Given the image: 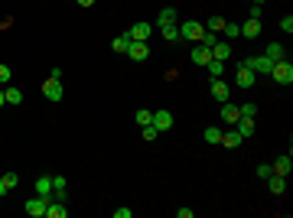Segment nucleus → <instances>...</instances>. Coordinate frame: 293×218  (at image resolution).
<instances>
[{
  "label": "nucleus",
  "mask_w": 293,
  "mask_h": 218,
  "mask_svg": "<svg viewBox=\"0 0 293 218\" xmlns=\"http://www.w3.org/2000/svg\"><path fill=\"white\" fill-rule=\"evenodd\" d=\"M254 82H257V75H254L244 62H238V65H235V85H238V88H251Z\"/></svg>",
  "instance_id": "20e7f679"
},
{
  "label": "nucleus",
  "mask_w": 293,
  "mask_h": 218,
  "mask_svg": "<svg viewBox=\"0 0 293 218\" xmlns=\"http://www.w3.org/2000/svg\"><path fill=\"white\" fill-rule=\"evenodd\" d=\"M127 56L134 59V62H147V56H150L147 42H137V39H130V46H127Z\"/></svg>",
  "instance_id": "6e6552de"
},
{
  "label": "nucleus",
  "mask_w": 293,
  "mask_h": 218,
  "mask_svg": "<svg viewBox=\"0 0 293 218\" xmlns=\"http://www.w3.org/2000/svg\"><path fill=\"white\" fill-rule=\"evenodd\" d=\"M241 108V117H257V104L254 101H244V104H238Z\"/></svg>",
  "instance_id": "c85d7f7f"
},
{
  "label": "nucleus",
  "mask_w": 293,
  "mask_h": 218,
  "mask_svg": "<svg viewBox=\"0 0 293 218\" xmlns=\"http://www.w3.org/2000/svg\"><path fill=\"white\" fill-rule=\"evenodd\" d=\"M202 33H206V26H202L199 20H186L179 23V39H189V42H199Z\"/></svg>",
  "instance_id": "f257e3e1"
},
{
  "label": "nucleus",
  "mask_w": 293,
  "mask_h": 218,
  "mask_svg": "<svg viewBox=\"0 0 293 218\" xmlns=\"http://www.w3.org/2000/svg\"><path fill=\"white\" fill-rule=\"evenodd\" d=\"M212 98H215L218 104L232 98V88H228V82H221V78H215V82H212Z\"/></svg>",
  "instance_id": "f8f14e48"
},
{
  "label": "nucleus",
  "mask_w": 293,
  "mask_h": 218,
  "mask_svg": "<svg viewBox=\"0 0 293 218\" xmlns=\"http://www.w3.org/2000/svg\"><path fill=\"white\" fill-rule=\"evenodd\" d=\"M134 117H137V124H140V127H147V124H153V111H147V108H140V111H137V114H134Z\"/></svg>",
  "instance_id": "cd10ccee"
},
{
  "label": "nucleus",
  "mask_w": 293,
  "mask_h": 218,
  "mask_svg": "<svg viewBox=\"0 0 293 218\" xmlns=\"http://www.w3.org/2000/svg\"><path fill=\"white\" fill-rule=\"evenodd\" d=\"M176 218H192V208H176Z\"/></svg>",
  "instance_id": "a19ab883"
},
{
  "label": "nucleus",
  "mask_w": 293,
  "mask_h": 218,
  "mask_svg": "<svg viewBox=\"0 0 293 218\" xmlns=\"http://www.w3.org/2000/svg\"><path fill=\"white\" fill-rule=\"evenodd\" d=\"M212 59H218V62H228V59H232V42H228V39H218L215 46H212Z\"/></svg>",
  "instance_id": "1a4fd4ad"
},
{
  "label": "nucleus",
  "mask_w": 293,
  "mask_h": 218,
  "mask_svg": "<svg viewBox=\"0 0 293 218\" xmlns=\"http://www.w3.org/2000/svg\"><path fill=\"white\" fill-rule=\"evenodd\" d=\"M65 215H69L65 202H52V199H49V205H46V218H65Z\"/></svg>",
  "instance_id": "a211bd4d"
},
{
  "label": "nucleus",
  "mask_w": 293,
  "mask_h": 218,
  "mask_svg": "<svg viewBox=\"0 0 293 218\" xmlns=\"http://www.w3.org/2000/svg\"><path fill=\"white\" fill-rule=\"evenodd\" d=\"M225 30V20L221 16H209V33H221Z\"/></svg>",
  "instance_id": "7c9ffc66"
},
{
  "label": "nucleus",
  "mask_w": 293,
  "mask_h": 218,
  "mask_svg": "<svg viewBox=\"0 0 293 218\" xmlns=\"http://www.w3.org/2000/svg\"><path fill=\"white\" fill-rule=\"evenodd\" d=\"M127 46H130V36H127V33L114 36V42H111V49H114V52H127Z\"/></svg>",
  "instance_id": "b1692460"
},
{
  "label": "nucleus",
  "mask_w": 293,
  "mask_h": 218,
  "mask_svg": "<svg viewBox=\"0 0 293 218\" xmlns=\"http://www.w3.org/2000/svg\"><path fill=\"white\" fill-rule=\"evenodd\" d=\"M206 68H209V75H212V78H221V75H225V62H218V59H209Z\"/></svg>",
  "instance_id": "5701e85b"
},
{
  "label": "nucleus",
  "mask_w": 293,
  "mask_h": 218,
  "mask_svg": "<svg viewBox=\"0 0 293 218\" xmlns=\"http://www.w3.org/2000/svg\"><path fill=\"white\" fill-rule=\"evenodd\" d=\"M221 120H225V124H238V120H241V108L232 104V101H221Z\"/></svg>",
  "instance_id": "0eeeda50"
},
{
  "label": "nucleus",
  "mask_w": 293,
  "mask_h": 218,
  "mask_svg": "<svg viewBox=\"0 0 293 218\" xmlns=\"http://www.w3.org/2000/svg\"><path fill=\"white\" fill-rule=\"evenodd\" d=\"M10 78H13L10 65H4V62H0V85H7V82H10Z\"/></svg>",
  "instance_id": "72a5a7b5"
},
{
  "label": "nucleus",
  "mask_w": 293,
  "mask_h": 218,
  "mask_svg": "<svg viewBox=\"0 0 293 218\" xmlns=\"http://www.w3.org/2000/svg\"><path fill=\"white\" fill-rule=\"evenodd\" d=\"M280 30H283V33H293V16H290V13L280 20Z\"/></svg>",
  "instance_id": "e433bc0d"
},
{
  "label": "nucleus",
  "mask_w": 293,
  "mask_h": 218,
  "mask_svg": "<svg viewBox=\"0 0 293 218\" xmlns=\"http://www.w3.org/2000/svg\"><path fill=\"white\" fill-rule=\"evenodd\" d=\"M189 59H192L195 65H202V68H206V62L212 59V49H206L202 42H195V46H192V52H189Z\"/></svg>",
  "instance_id": "9b49d317"
},
{
  "label": "nucleus",
  "mask_w": 293,
  "mask_h": 218,
  "mask_svg": "<svg viewBox=\"0 0 293 218\" xmlns=\"http://www.w3.org/2000/svg\"><path fill=\"white\" fill-rule=\"evenodd\" d=\"M251 20H261V4H251Z\"/></svg>",
  "instance_id": "58836bf2"
},
{
  "label": "nucleus",
  "mask_w": 293,
  "mask_h": 218,
  "mask_svg": "<svg viewBox=\"0 0 293 218\" xmlns=\"http://www.w3.org/2000/svg\"><path fill=\"white\" fill-rule=\"evenodd\" d=\"M244 65L251 68L257 78H261V75H271V68H274V62H271L267 56H251V59H244Z\"/></svg>",
  "instance_id": "7ed1b4c3"
},
{
  "label": "nucleus",
  "mask_w": 293,
  "mask_h": 218,
  "mask_svg": "<svg viewBox=\"0 0 293 218\" xmlns=\"http://www.w3.org/2000/svg\"><path fill=\"white\" fill-rule=\"evenodd\" d=\"M221 147H228V150H238V147L244 143V137L238 134V130H221V140H218Z\"/></svg>",
  "instance_id": "9d476101"
},
{
  "label": "nucleus",
  "mask_w": 293,
  "mask_h": 218,
  "mask_svg": "<svg viewBox=\"0 0 293 218\" xmlns=\"http://www.w3.org/2000/svg\"><path fill=\"white\" fill-rule=\"evenodd\" d=\"M271 169L277 173V176H290V169H293V160H290V156H277V160L271 163Z\"/></svg>",
  "instance_id": "2eb2a0df"
},
{
  "label": "nucleus",
  "mask_w": 293,
  "mask_h": 218,
  "mask_svg": "<svg viewBox=\"0 0 293 218\" xmlns=\"http://www.w3.org/2000/svg\"><path fill=\"white\" fill-rule=\"evenodd\" d=\"M267 176H274L271 163H257V179H267Z\"/></svg>",
  "instance_id": "473e14b6"
},
{
  "label": "nucleus",
  "mask_w": 293,
  "mask_h": 218,
  "mask_svg": "<svg viewBox=\"0 0 293 218\" xmlns=\"http://www.w3.org/2000/svg\"><path fill=\"white\" fill-rule=\"evenodd\" d=\"M199 42H202L206 49H212V46L218 42V33H209V30H206V33H202V39H199Z\"/></svg>",
  "instance_id": "c756f323"
},
{
  "label": "nucleus",
  "mask_w": 293,
  "mask_h": 218,
  "mask_svg": "<svg viewBox=\"0 0 293 218\" xmlns=\"http://www.w3.org/2000/svg\"><path fill=\"white\" fill-rule=\"evenodd\" d=\"M221 33H225L221 39H228V42H232V39H238V36H241V26H235V23H225V30H221Z\"/></svg>",
  "instance_id": "bb28decb"
},
{
  "label": "nucleus",
  "mask_w": 293,
  "mask_h": 218,
  "mask_svg": "<svg viewBox=\"0 0 293 218\" xmlns=\"http://www.w3.org/2000/svg\"><path fill=\"white\" fill-rule=\"evenodd\" d=\"M114 218H130V208H114Z\"/></svg>",
  "instance_id": "ea45409f"
},
{
  "label": "nucleus",
  "mask_w": 293,
  "mask_h": 218,
  "mask_svg": "<svg viewBox=\"0 0 293 218\" xmlns=\"http://www.w3.org/2000/svg\"><path fill=\"white\" fill-rule=\"evenodd\" d=\"M163 39H166V42H176V39H179V23L163 26Z\"/></svg>",
  "instance_id": "393cba45"
},
{
  "label": "nucleus",
  "mask_w": 293,
  "mask_h": 218,
  "mask_svg": "<svg viewBox=\"0 0 293 218\" xmlns=\"http://www.w3.org/2000/svg\"><path fill=\"white\" fill-rule=\"evenodd\" d=\"M46 205H49V199H42V196H33V199H26V215H33V218H46Z\"/></svg>",
  "instance_id": "39448f33"
},
{
  "label": "nucleus",
  "mask_w": 293,
  "mask_h": 218,
  "mask_svg": "<svg viewBox=\"0 0 293 218\" xmlns=\"http://www.w3.org/2000/svg\"><path fill=\"white\" fill-rule=\"evenodd\" d=\"M4 94H7V104H20V101H23V91L16 88V85H10V88H7Z\"/></svg>",
  "instance_id": "a878e982"
},
{
  "label": "nucleus",
  "mask_w": 293,
  "mask_h": 218,
  "mask_svg": "<svg viewBox=\"0 0 293 218\" xmlns=\"http://www.w3.org/2000/svg\"><path fill=\"white\" fill-rule=\"evenodd\" d=\"M218 140H221V130L218 127H209L206 130V143H218Z\"/></svg>",
  "instance_id": "2f4dec72"
},
{
  "label": "nucleus",
  "mask_w": 293,
  "mask_h": 218,
  "mask_svg": "<svg viewBox=\"0 0 293 218\" xmlns=\"http://www.w3.org/2000/svg\"><path fill=\"white\" fill-rule=\"evenodd\" d=\"M156 134H160V130H156L153 124H147V127H144V140H156Z\"/></svg>",
  "instance_id": "c9c22d12"
},
{
  "label": "nucleus",
  "mask_w": 293,
  "mask_h": 218,
  "mask_svg": "<svg viewBox=\"0 0 293 218\" xmlns=\"http://www.w3.org/2000/svg\"><path fill=\"white\" fill-rule=\"evenodd\" d=\"M153 127L156 130H170L173 127V114L170 111H153Z\"/></svg>",
  "instance_id": "dca6fc26"
},
{
  "label": "nucleus",
  "mask_w": 293,
  "mask_h": 218,
  "mask_svg": "<svg viewBox=\"0 0 293 218\" xmlns=\"http://www.w3.org/2000/svg\"><path fill=\"white\" fill-rule=\"evenodd\" d=\"M179 20V13L173 10V7H166V10H160V16H156V26H170V23H176Z\"/></svg>",
  "instance_id": "aec40b11"
},
{
  "label": "nucleus",
  "mask_w": 293,
  "mask_h": 218,
  "mask_svg": "<svg viewBox=\"0 0 293 218\" xmlns=\"http://www.w3.org/2000/svg\"><path fill=\"white\" fill-rule=\"evenodd\" d=\"M95 4V0H78V7H92Z\"/></svg>",
  "instance_id": "37998d69"
},
{
  "label": "nucleus",
  "mask_w": 293,
  "mask_h": 218,
  "mask_svg": "<svg viewBox=\"0 0 293 218\" xmlns=\"http://www.w3.org/2000/svg\"><path fill=\"white\" fill-rule=\"evenodd\" d=\"M271 75H274V82H277V85H290L293 82V65L287 62V59H280V62H274Z\"/></svg>",
  "instance_id": "f03ea898"
},
{
  "label": "nucleus",
  "mask_w": 293,
  "mask_h": 218,
  "mask_svg": "<svg viewBox=\"0 0 293 218\" xmlns=\"http://www.w3.org/2000/svg\"><path fill=\"white\" fill-rule=\"evenodd\" d=\"M150 33H153V26H150V23H134L127 36H130V39H137V42H147V39H150Z\"/></svg>",
  "instance_id": "ddd939ff"
},
{
  "label": "nucleus",
  "mask_w": 293,
  "mask_h": 218,
  "mask_svg": "<svg viewBox=\"0 0 293 218\" xmlns=\"http://www.w3.org/2000/svg\"><path fill=\"white\" fill-rule=\"evenodd\" d=\"M52 189H65V176H52Z\"/></svg>",
  "instance_id": "4c0bfd02"
},
{
  "label": "nucleus",
  "mask_w": 293,
  "mask_h": 218,
  "mask_svg": "<svg viewBox=\"0 0 293 218\" xmlns=\"http://www.w3.org/2000/svg\"><path fill=\"white\" fill-rule=\"evenodd\" d=\"M36 196L52 199V176H39V179H36Z\"/></svg>",
  "instance_id": "6ab92c4d"
},
{
  "label": "nucleus",
  "mask_w": 293,
  "mask_h": 218,
  "mask_svg": "<svg viewBox=\"0 0 293 218\" xmlns=\"http://www.w3.org/2000/svg\"><path fill=\"white\" fill-rule=\"evenodd\" d=\"M264 182H267V189H271L274 196H283V189H287V176H277V173H274V176H267Z\"/></svg>",
  "instance_id": "f3484780"
},
{
  "label": "nucleus",
  "mask_w": 293,
  "mask_h": 218,
  "mask_svg": "<svg viewBox=\"0 0 293 218\" xmlns=\"http://www.w3.org/2000/svg\"><path fill=\"white\" fill-rule=\"evenodd\" d=\"M235 130H238V134H241L244 140H247V137L254 134V117H241V120H238V124H235Z\"/></svg>",
  "instance_id": "412c9836"
},
{
  "label": "nucleus",
  "mask_w": 293,
  "mask_h": 218,
  "mask_svg": "<svg viewBox=\"0 0 293 218\" xmlns=\"http://www.w3.org/2000/svg\"><path fill=\"white\" fill-rule=\"evenodd\" d=\"M42 94H46V101H52V104L62 101V94H65L62 91V82L59 78H46V82H42Z\"/></svg>",
  "instance_id": "423d86ee"
},
{
  "label": "nucleus",
  "mask_w": 293,
  "mask_h": 218,
  "mask_svg": "<svg viewBox=\"0 0 293 218\" xmlns=\"http://www.w3.org/2000/svg\"><path fill=\"white\" fill-rule=\"evenodd\" d=\"M7 192H10V189H7V182H4V176H0V199H4Z\"/></svg>",
  "instance_id": "79ce46f5"
},
{
  "label": "nucleus",
  "mask_w": 293,
  "mask_h": 218,
  "mask_svg": "<svg viewBox=\"0 0 293 218\" xmlns=\"http://www.w3.org/2000/svg\"><path fill=\"white\" fill-rule=\"evenodd\" d=\"M241 36L244 39H257L261 36V20H251V16H247V20L241 23Z\"/></svg>",
  "instance_id": "4468645a"
},
{
  "label": "nucleus",
  "mask_w": 293,
  "mask_h": 218,
  "mask_svg": "<svg viewBox=\"0 0 293 218\" xmlns=\"http://www.w3.org/2000/svg\"><path fill=\"white\" fill-rule=\"evenodd\" d=\"M4 104H7V94H4V91H0V108H4Z\"/></svg>",
  "instance_id": "c03bdc74"
},
{
  "label": "nucleus",
  "mask_w": 293,
  "mask_h": 218,
  "mask_svg": "<svg viewBox=\"0 0 293 218\" xmlns=\"http://www.w3.org/2000/svg\"><path fill=\"white\" fill-rule=\"evenodd\" d=\"M4 182H7V189H16V186H20V179H16V173H4Z\"/></svg>",
  "instance_id": "f704fd0d"
},
{
  "label": "nucleus",
  "mask_w": 293,
  "mask_h": 218,
  "mask_svg": "<svg viewBox=\"0 0 293 218\" xmlns=\"http://www.w3.org/2000/svg\"><path fill=\"white\" fill-rule=\"evenodd\" d=\"M264 56H267L271 62H280V59H283V46H280V42H271V46L264 49Z\"/></svg>",
  "instance_id": "4be33fe9"
}]
</instances>
